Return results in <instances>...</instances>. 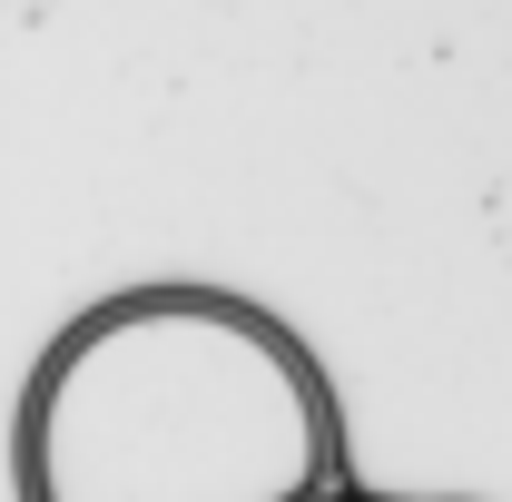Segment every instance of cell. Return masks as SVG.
<instances>
[{
  "mask_svg": "<svg viewBox=\"0 0 512 502\" xmlns=\"http://www.w3.org/2000/svg\"><path fill=\"white\" fill-rule=\"evenodd\" d=\"M30 502H325L335 394L276 315L148 286L79 315L20 414Z\"/></svg>",
  "mask_w": 512,
  "mask_h": 502,
  "instance_id": "6da1fadb",
  "label": "cell"
}]
</instances>
